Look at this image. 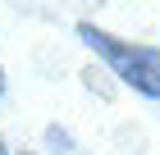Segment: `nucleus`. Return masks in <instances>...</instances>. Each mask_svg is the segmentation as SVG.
I'll list each match as a JSON object with an SVG mask.
<instances>
[{
  "label": "nucleus",
  "instance_id": "nucleus-1",
  "mask_svg": "<svg viewBox=\"0 0 160 155\" xmlns=\"http://www.w3.org/2000/svg\"><path fill=\"white\" fill-rule=\"evenodd\" d=\"M82 46H92L101 60L110 64V73H119L123 87H133L137 96L160 100V50L156 46H137V41H123V36L105 32L96 23H78Z\"/></svg>",
  "mask_w": 160,
  "mask_h": 155
},
{
  "label": "nucleus",
  "instance_id": "nucleus-2",
  "mask_svg": "<svg viewBox=\"0 0 160 155\" xmlns=\"http://www.w3.org/2000/svg\"><path fill=\"white\" fill-rule=\"evenodd\" d=\"M0 96H5V69H0Z\"/></svg>",
  "mask_w": 160,
  "mask_h": 155
},
{
  "label": "nucleus",
  "instance_id": "nucleus-3",
  "mask_svg": "<svg viewBox=\"0 0 160 155\" xmlns=\"http://www.w3.org/2000/svg\"><path fill=\"white\" fill-rule=\"evenodd\" d=\"M0 155H5V146H0Z\"/></svg>",
  "mask_w": 160,
  "mask_h": 155
}]
</instances>
